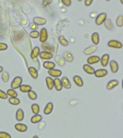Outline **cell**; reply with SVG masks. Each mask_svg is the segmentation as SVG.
<instances>
[{
    "label": "cell",
    "mask_w": 123,
    "mask_h": 138,
    "mask_svg": "<svg viewBox=\"0 0 123 138\" xmlns=\"http://www.w3.org/2000/svg\"><path fill=\"white\" fill-rule=\"evenodd\" d=\"M107 45L109 47L116 49H121L123 47L122 43L117 40H111L108 42Z\"/></svg>",
    "instance_id": "obj_2"
},
{
    "label": "cell",
    "mask_w": 123,
    "mask_h": 138,
    "mask_svg": "<svg viewBox=\"0 0 123 138\" xmlns=\"http://www.w3.org/2000/svg\"><path fill=\"white\" fill-rule=\"evenodd\" d=\"M93 1L92 0H85V4L86 6H89L92 4Z\"/></svg>",
    "instance_id": "obj_47"
},
{
    "label": "cell",
    "mask_w": 123,
    "mask_h": 138,
    "mask_svg": "<svg viewBox=\"0 0 123 138\" xmlns=\"http://www.w3.org/2000/svg\"><path fill=\"white\" fill-rule=\"evenodd\" d=\"M84 71L88 74L93 75L95 74V69L89 64H85L83 66Z\"/></svg>",
    "instance_id": "obj_20"
},
{
    "label": "cell",
    "mask_w": 123,
    "mask_h": 138,
    "mask_svg": "<svg viewBox=\"0 0 123 138\" xmlns=\"http://www.w3.org/2000/svg\"><path fill=\"white\" fill-rule=\"evenodd\" d=\"M119 84V81L116 80H113L109 81L107 85V88L108 90H111Z\"/></svg>",
    "instance_id": "obj_15"
},
{
    "label": "cell",
    "mask_w": 123,
    "mask_h": 138,
    "mask_svg": "<svg viewBox=\"0 0 123 138\" xmlns=\"http://www.w3.org/2000/svg\"><path fill=\"white\" fill-rule=\"evenodd\" d=\"M24 118V113L22 109L20 108L17 110L16 113V119L18 122H21Z\"/></svg>",
    "instance_id": "obj_10"
},
{
    "label": "cell",
    "mask_w": 123,
    "mask_h": 138,
    "mask_svg": "<svg viewBox=\"0 0 123 138\" xmlns=\"http://www.w3.org/2000/svg\"><path fill=\"white\" fill-rule=\"evenodd\" d=\"M29 28L31 30H33V31H36L38 28V26L34 23H30Z\"/></svg>",
    "instance_id": "obj_42"
},
{
    "label": "cell",
    "mask_w": 123,
    "mask_h": 138,
    "mask_svg": "<svg viewBox=\"0 0 123 138\" xmlns=\"http://www.w3.org/2000/svg\"><path fill=\"white\" fill-rule=\"evenodd\" d=\"M8 102L10 104L13 105H18L20 103V100L17 98H10L8 99Z\"/></svg>",
    "instance_id": "obj_33"
},
{
    "label": "cell",
    "mask_w": 123,
    "mask_h": 138,
    "mask_svg": "<svg viewBox=\"0 0 123 138\" xmlns=\"http://www.w3.org/2000/svg\"><path fill=\"white\" fill-rule=\"evenodd\" d=\"M40 49L38 46H36L34 48L31 52V57L33 59L36 58L40 53Z\"/></svg>",
    "instance_id": "obj_31"
},
{
    "label": "cell",
    "mask_w": 123,
    "mask_h": 138,
    "mask_svg": "<svg viewBox=\"0 0 123 138\" xmlns=\"http://www.w3.org/2000/svg\"><path fill=\"white\" fill-rule=\"evenodd\" d=\"M104 25L107 29L109 30H111L113 29V25L110 19L107 18L106 19L104 22Z\"/></svg>",
    "instance_id": "obj_34"
},
{
    "label": "cell",
    "mask_w": 123,
    "mask_h": 138,
    "mask_svg": "<svg viewBox=\"0 0 123 138\" xmlns=\"http://www.w3.org/2000/svg\"><path fill=\"white\" fill-rule=\"evenodd\" d=\"M33 21L37 25H43L46 23L47 20L43 18L36 17L33 19Z\"/></svg>",
    "instance_id": "obj_19"
},
{
    "label": "cell",
    "mask_w": 123,
    "mask_h": 138,
    "mask_svg": "<svg viewBox=\"0 0 123 138\" xmlns=\"http://www.w3.org/2000/svg\"><path fill=\"white\" fill-rule=\"evenodd\" d=\"M108 74V72L106 69H100L95 71V75L98 78L103 77L105 76Z\"/></svg>",
    "instance_id": "obj_7"
},
{
    "label": "cell",
    "mask_w": 123,
    "mask_h": 138,
    "mask_svg": "<svg viewBox=\"0 0 123 138\" xmlns=\"http://www.w3.org/2000/svg\"><path fill=\"white\" fill-rule=\"evenodd\" d=\"M91 40L92 43L95 45L99 44L100 41L99 35L97 32H94L91 36Z\"/></svg>",
    "instance_id": "obj_28"
},
{
    "label": "cell",
    "mask_w": 123,
    "mask_h": 138,
    "mask_svg": "<svg viewBox=\"0 0 123 138\" xmlns=\"http://www.w3.org/2000/svg\"><path fill=\"white\" fill-rule=\"evenodd\" d=\"M73 81L79 87H82L83 85V82L82 79L79 76H74L73 78Z\"/></svg>",
    "instance_id": "obj_24"
},
{
    "label": "cell",
    "mask_w": 123,
    "mask_h": 138,
    "mask_svg": "<svg viewBox=\"0 0 123 138\" xmlns=\"http://www.w3.org/2000/svg\"><path fill=\"white\" fill-rule=\"evenodd\" d=\"M61 81L63 87L67 89L71 88V83L68 78L66 76L63 77L61 79Z\"/></svg>",
    "instance_id": "obj_6"
},
{
    "label": "cell",
    "mask_w": 123,
    "mask_h": 138,
    "mask_svg": "<svg viewBox=\"0 0 123 138\" xmlns=\"http://www.w3.org/2000/svg\"><path fill=\"white\" fill-rule=\"evenodd\" d=\"M121 2L122 4L123 3V1H121Z\"/></svg>",
    "instance_id": "obj_52"
},
{
    "label": "cell",
    "mask_w": 123,
    "mask_h": 138,
    "mask_svg": "<svg viewBox=\"0 0 123 138\" xmlns=\"http://www.w3.org/2000/svg\"><path fill=\"white\" fill-rule=\"evenodd\" d=\"M28 71L31 76L34 79H37L38 76V73L36 68L30 67L28 68Z\"/></svg>",
    "instance_id": "obj_23"
},
{
    "label": "cell",
    "mask_w": 123,
    "mask_h": 138,
    "mask_svg": "<svg viewBox=\"0 0 123 138\" xmlns=\"http://www.w3.org/2000/svg\"><path fill=\"white\" fill-rule=\"evenodd\" d=\"M40 41L41 42L44 43L48 39V32L46 28H42L41 30L40 33Z\"/></svg>",
    "instance_id": "obj_4"
},
{
    "label": "cell",
    "mask_w": 123,
    "mask_h": 138,
    "mask_svg": "<svg viewBox=\"0 0 123 138\" xmlns=\"http://www.w3.org/2000/svg\"><path fill=\"white\" fill-rule=\"evenodd\" d=\"M97 50V47L95 45H92L85 49L84 53L86 55H90L95 53Z\"/></svg>",
    "instance_id": "obj_14"
},
{
    "label": "cell",
    "mask_w": 123,
    "mask_h": 138,
    "mask_svg": "<svg viewBox=\"0 0 123 138\" xmlns=\"http://www.w3.org/2000/svg\"><path fill=\"white\" fill-rule=\"evenodd\" d=\"M63 58L65 61L68 62H71L74 60L73 55L70 52L65 51L63 54Z\"/></svg>",
    "instance_id": "obj_16"
},
{
    "label": "cell",
    "mask_w": 123,
    "mask_h": 138,
    "mask_svg": "<svg viewBox=\"0 0 123 138\" xmlns=\"http://www.w3.org/2000/svg\"><path fill=\"white\" fill-rule=\"evenodd\" d=\"M15 128L17 131L21 132H25L27 129V127L26 124L20 123L16 124Z\"/></svg>",
    "instance_id": "obj_8"
},
{
    "label": "cell",
    "mask_w": 123,
    "mask_h": 138,
    "mask_svg": "<svg viewBox=\"0 0 123 138\" xmlns=\"http://www.w3.org/2000/svg\"><path fill=\"white\" fill-rule=\"evenodd\" d=\"M47 86L49 90H52L54 87V81L52 78L50 77H47L46 79Z\"/></svg>",
    "instance_id": "obj_25"
},
{
    "label": "cell",
    "mask_w": 123,
    "mask_h": 138,
    "mask_svg": "<svg viewBox=\"0 0 123 138\" xmlns=\"http://www.w3.org/2000/svg\"><path fill=\"white\" fill-rule=\"evenodd\" d=\"M6 93L8 96L10 98H17L18 95L16 91L12 88L8 89Z\"/></svg>",
    "instance_id": "obj_30"
},
{
    "label": "cell",
    "mask_w": 123,
    "mask_h": 138,
    "mask_svg": "<svg viewBox=\"0 0 123 138\" xmlns=\"http://www.w3.org/2000/svg\"><path fill=\"white\" fill-rule=\"evenodd\" d=\"M2 79L4 82H7L9 79V74L6 71L3 72L2 74Z\"/></svg>",
    "instance_id": "obj_37"
},
{
    "label": "cell",
    "mask_w": 123,
    "mask_h": 138,
    "mask_svg": "<svg viewBox=\"0 0 123 138\" xmlns=\"http://www.w3.org/2000/svg\"><path fill=\"white\" fill-rule=\"evenodd\" d=\"M33 138H39V137L37 136H34L33 137Z\"/></svg>",
    "instance_id": "obj_50"
},
{
    "label": "cell",
    "mask_w": 123,
    "mask_h": 138,
    "mask_svg": "<svg viewBox=\"0 0 123 138\" xmlns=\"http://www.w3.org/2000/svg\"><path fill=\"white\" fill-rule=\"evenodd\" d=\"M62 3L66 7H69L71 4V1L70 0H63Z\"/></svg>",
    "instance_id": "obj_45"
},
{
    "label": "cell",
    "mask_w": 123,
    "mask_h": 138,
    "mask_svg": "<svg viewBox=\"0 0 123 138\" xmlns=\"http://www.w3.org/2000/svg\"><path fill=\"white\" fill-rule=\"evenodd\" d=\"M54 59L55 62L60 66H64L65 64V61L62 56H55Z\"/></svg>",
    "instance_id": "obj_21"
},
{
    "label": "cell",
    "mask_w": 123,
    "mask_h": 138,
    "mask_svg": "<svg viewBox=\"0 0 123 138\" xmlns=\"http://www.w3.org/2000/svg\"><path fill=\"white\" fill-rule=\"evenodd\" d=\"M109 58H110V56L108 54H105L103 55L100 59L101 64L102 66L104 67L107 66L109 61Z\"/></svg>",
    "instance_id": "obj_12"
},
{
    "label": "cell",
    "mask_w": 123,
    "mask_h": 138,
    "mask_svg": "<svg viewBox=\"0 0 123 138\" xmlns=\"http://www.w3.org/2000/svg\"><path fill=\"white\" fill-rule=\"evenodd\" d=\"M48 73L51 76L55 78H58L61 76L62 74V72L60 70L54 68L49 69L48 70Z\"/></svg>",
    "instance_id": "obj_5"
},
{
    "label": "cell",
    "mask_w": 123,
    "mask_h": 138,
    "mask_svg": "<svg viewBox=\"0 0 123 138\" xmlns=\"http://www.w3.org/2000/svg\"><path fill=\"white\" fill-rule=\"evenodd\" d=\"M58 38H57L55 40V41H54V51H55V53H57L58 51Z\"/></svg>",
    "instance_id": "obj_44"
},
{
    "label": "cell",
    "mask_w": 123,
    "mask_h": 138,
    "mask_svg": "<svg viewBox=\"0 0 123 138\" xmlns=\"http://www.w3.org/2000/svg\"><path fill=\"white\" fill-rule=\"evenodd\" d=\"M30 36L33 38H37L40 36V33L38 31H32L30 33Z\"/></svg>",
    "instance_id": "obj_40"
},
{
    "label": "cell",
    "mask_w": 123,
    "mask_h": 138,
    "mask_svg": "<svg viewBox=\"0 0 123 138\" xmlns=\"http://www.w3.org/2000/svg\"><path fill=\"white\" fill-rule=\"evenodd\" d=\"M60 44L64 46H67L68 45L69 42L64 36H60L59 38Z\"/></svg>",
    "instance_id": "obj_35"
},
{
    "label": "cell",
    "mask_w": 123,
    "mask_h": 138,
    "mask_svg": "<svg viewBox=\"0 0 123 138\" xmlns=\"http://www.w3.org/2000/svg\"><path fill=\"white\" fill-rule=\"evenodd\" d=\"M7 48V45L3 43H0V50H5Z\"/></svg>",
    "instance_id": "obj_46"
},
{
    "label": "cell",
    "mask_w": 123,
    "mask_h": 138,
    "mask_svg": "<svg viewBox=\"0 0 123 138\" xmlns=\"http://www.w3.org/2000/svg\"><path fill=\"white\" fill-rule=\"evenodd\" d=\"M23 79L21 77H16L12 81L10 84V87L12 89L16 90L19 88L20 86L21 85Z\"/></svg>",
    "instance_id": "obj_1"
},
{
    "label": "cell",
    "mask_w": 123,
    "mask_h": 138,
    "mask_svg": "<svg viewBox=\"0 0 123 138\" xmlns=\"http://www.w3.org/2000/svg\"><path fill=\"white\" fill-rule=\"evenodd\" d=\"M107 15L105 13H101L98 15L95 20V23L98 25H100L103 23L106 19Z\"/></svg>",
    "instance_id": "obj_3"
},
{
    "label": "cell",
    "mask_w": 123,
    "mask_h": 138,
    "mask_svg": "<svg viewBox=\"0 0 123 138\" xmlns=\"http://www.w3.org/2000/svg\"><path fill=\"white\" fill-rule=\"evenodd\" d=\"M42 47L46 52L49 53H52L54 51V47L52 45H50L46 43H44L42 45Z\"/></svg>",
    "instance_id": "obj_26"
},
{
    "label": "cell",
    "mask_w": 123,
    "mask_h": 138,
    "mask_svg": "<svg viewBox=\"0 0 123 138\" xmlns=\"http://www.w3.org/2000/svg\"><path fill=\"white\" fill-rule=\"evenodd\" d=\"M8 98L7 94L3 90L0 89V99H6Z\"/></svg>",
    "instance_id": "obj_41"
},
{
    "label": "cell",
    "mask_w": 123,
    "mask_h": 138,
    "mask_svg": "<svg viewBox=\"0 0 123 138\" xmlns=\"http://www.w3.org/2000/svg\"><path fill=\"white\" fill-rule=\"evenodd\" d=\"M42 118L41 115L39 114L35 115L31 117L30 121L32 123H38L41 122L42 119Z\"/></svg>",
    "instance_id": "obj_22"
},
{
    "label": "cell",
    "mask_w": 123,
    "mask_h": 138,
    "mask_svg": "<svg viewBox=\"0 0 123 138\" xmlns=\"http://www.w3.org/2000/svg\"><path fill=\"white\" fill-rule=\"evenodd\" d=\"M52 0H44L43 1L42 4L44 7H46L52 2Z\"/></svg>",
    "instance_id": "obj_43"
},
{
    "label": "cell",
    "mask_w": 123,
    "mask_h": 138,
    "mask_svg": "<svg viewBox=\"0 0 123 138\" xmlns=\"http://www.w3.org/2000/svg\"><path fill=\"white\" fill-rule=\"evenodd\" d=\"M54 86L56 90L60 91L62 89L63 86L61 83V80L58 78H56L54 80Z\"/></svg>",
    "instance_id": "obj_18"
},
{
    "label": "cell",
    "mask_w": 123,
    "mask_h": 138,
    "mask_svg": "<svg viewBox=\"0 0 123 138\" xmlns=\"http://www.w3.org/2000/svg\"><path fill=\"white\" fill-rule=\"evenodd\" d=\"M44 67L47 69H54L56 66V65L54 62L51 61H46L43 64Z\"/></svg>",
    "instance_id": "obj_29"
},
{
    "label": "cell",
    "mask_w": 123,
    "mask_h": 138,
    "mask_svg": "<svg viewBox=\"0 0 123 138\" xmlns=\"http://www.w3.org/2000/svg\"><path fill=\"white\" fill-rule=\"evenodd\" d=\"M31 109L33 114L35 115L38 114L40 112V106L36 103L33 104L31 106Z\"/></svg>",
    "instance_id": "obj_32"
},
{
    "label": "cell",
    "mask_w": 123,
    "mask_h": 138,
    "mask_svg": "<svg viewBox=\"0 0 123 138\" xmlns=\"http://www.w3.org/2000/svg\"><path fill=\"white\" fill-rule=\"evenodd\" d=\"M27 95L29 99L33 100H36L37 98V93L33 90H31L27 93Z\"/></svg>",
    "instance_id": "obj_36"
},
{
    "label": "cell",
    "mask_w": 123,
    "mask_h": 138,
    "mask_svg": "<svg viewBox=\"0 0 123 138\" xmlns=\"http://www.w3.org/2000/svg\"><path fill=\"white\" fill-rule=\"evenodd\" d=\"M19 88L20 91L23 93H27L32 89V87L27 85H21Z\"/></svg>",
    "instance_id": "obj_27"
},
{
    "label": "cell",
    "mask_w": 123,
    "mask_h": 138,
    "mask_svg": "<svg viewBox=\"0 0 123 138\" xmlns=\"http://www.w3.org/2000/svg\"><path fill=\"white\" fill-rule=\"evenodd\" d=\"M116 25L117 26L121 27L123 26V16L121 15L117 17L116 21Z\"/></svg>",
    "instance_id": "obj_38"
},
{
    "label": "cell",
    "mask_w": 123,
    "mask_h": 138,
    "mask_svg": "<svg viewBox=\"0 0 123 138\" xmlns=\"http://www.w3.org/2000/svg\"><path fill=\"white\" fill-rule=\"evenodd\" d=\"M0 138H12L10 134L4 131L0 132Z\"/></svg>",
    "instance_id": "obj_39"
},
{
    "label": "cell",
    "mask_w": 123,
    "mask_h": 138,
    "mask_svg": "<svg viewBox=\"0 0 123 138\" xmlns=\"http://www.w3.org/2000/svg\"><path fill=\"white\" fill-rule=\"evenodd\" d=\"M39 55L40 57L44 60H49L52 59L53 57V55L52 53L45 51H42L40 53Z\"/></svg>",
    "instance_id": "obj_13"
},
{
    "label": "cell",
    "mask_w": 123,
    "mask_h": 138,
    "mask_svg": "<svg viewBox=\"0 0 123 138\" xmlns=\"http://www.w3.org/2000/svg\"><path fill=\"white\" fill-rule=\"evenodd\" d=\"M3 67H2V66H0V73H1L3 72Z\"/></svg>",
    "instance_id": "obj_48"
},
{
    "label": "cell",
    "mask_w": 123,
    "mask_h": 138,
    "mask_svg": "<svg viewBox=\"0 0 123 138\" xmlns=\"http://www.w3.org/2000/svg\"><path fill=\"white\" fill-rule=\"evenodd\" d=\"M59 3H62V1H59Z\"/></svg>",
    "instance_id": "obj_51"
},
{
    "label": "cell",
    "mask_w": 123,
    "mask_h": 138,
    "mask_svg": "<svg viewBox=\"0 0 123 138\" xmlns=\"http://www.w3.org/2000/svg\"><path fill=\"white\" fill-rule=\"evenodd\" d=\"M62 9H62V12H66V9H65V8H62Z\"/></svg>",
    "instance_id": "obj_49"
},
{
    "label": "cell",
    "mask_w": 123,
    "mask_h": 138,
    "mask_svg": "<svg viewBox=\"0 0 123 138\" xmlns=\"http://www.w3.org/2000/svg\"><path fill=\"white\" fill-rule=\"evenodd\" d=\"M100 57L96 56H91L88 58L87 63L88 64L92 65L98 63L100 61Z\"/></svg>",
    "instance_id": "obj_9"
},
{
    "label": "cell",
    "mask_w": 123,
    "mask_h": 138,
    "mask_svg": "<svg viewBox=\"0 0 123 138\" xmlns=\"http://www.w3.org/2000/svg\"><path fill=\"white\" fill-rule=\"evenodd\" d=\"M109 65L111 72L113 73H116L118 72L119 69V64L116 61L111 60L110 61Z\"/></svg>",
    "instance_id": "obj_11"
},
{
    "label": "cell",
    "mask_w": 123,
    "mask_h": 138,
    "mask_svg": "<svg viewBox=\"0 0 123 138\" xmlns=\"http://www.w3.org/2000/svg\"><path fill=\"white\" fill-rule=\"evenodd\" d=\"M53 103L51 102L48 103L47 104L44 109L43 113L46 115H49L53 111Z\"/></svg>",
    "instance_id": "obj_17"
}]
</instances>
